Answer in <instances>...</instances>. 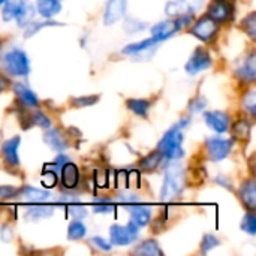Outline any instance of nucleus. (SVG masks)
<instances>
[{
  "label": "nucleus",
  "instance_id": "obj_42",
  "mask_svg": "<svg viewBox=\"0 0 256 256\" xmlns=\"http://www.w3.org/2000/svg\"><path fill=\"white\" fill-rule=\"evenodd\" d=\"M90 242H92V244H93L94 248H98V249H100V250H105V252L111 250V244H110L106 240L100 238V237H93Z\"/></svg>",
  "mask_w": 256,
  "mask_h": 256
},
{
  "label": "nucleus",
  "instance_id": "obj_46",
  "mask_svg": "<svg viewBox=\"0 0 256 256\" xmlns=\"http://www.w3.org/2000/svg\"><path fill=\"white\" fill-rule=\"evenodd\" d=\"M4 87H6V80H4V78H3V76L0 75V92H2V90H3Z\"/></svg>",
  "mask_w": 256,
  "mask_h": 256
},
{
  "label": "nucleus",
  "instance_id": "obj_31",
  "mask_svg": "<svg viewBox=\"0 0 256 256\" xmlns=\"http://www.w3.org/2000/svg\"><path fill=\"white\" fill-rule=\"evenodd\" d=\"M30 122L39 128H44V129H50V126H51V120L42 111H33L30 114Z\"/></svg>",
  "mask_w": 256,
  "mask_h": 256
},
{
  "label": "nucleus",
  "instance_id": "obj_24",
  "mask_svg": "<svg viewBox=\"0 0 256 256\" xmlns=\"http://www.w3.org/2000/svg\"><path fill=\"white\" fill-rule=\"evenodd\" d=\"M162 159H164V154L158 150V152H153V153H150L148 156H146V158L140 162V166H141V170H144V171H154V170L160 165Z\"/></svg>",
  "mask_w": 256,
  "mask_h": 256
},
{
  "label": "nucleus",
  "instance_id": "obj_11",
  "mask_svg": "<svg viewBox=\"0 0 256 256\" xmlns=\"http://www.w3.org/2000/svg\"><path fill=\"white\" fill-rule=\"evenodd\" d=\"M129 213H130V222L134 225H136L138 228H142L146 225H148L150 219H152V212L150 208L144 207V206H140L138 202L136 204H126Z\"/></svg>",
  "mask_w": 256,
  "mask_h": 256
},
{
  "label": "nucleus",
  "instance_id": "obj_45",
  "mask_svg": "<svg viewBox=\"0 0 256 256\" xmlns=\"http://www.w3.org/2000/svg\"><path fill=\"white\" fill-rule=\"evenodd\" d=\"M120 201L124 202V204H136V202H140L138 196L130 195V194H122L120 195Z\"/></svg>",
  "mask_w": 256,
  "mask_h": 256
},
{
  "label": "nucleus",
  "instance_id": "obj_25",
  "mask_svg": "<svg viewBox=\"0 0 256 256\" xmlns=\"http://www.w3.org/2000/svg\"><path fill=\"white\" fill-rule=\"evenodd\" d=\"M3 3H4V6H3V20L9 21V20L16 16V14L20 12L24 0H4Z\"/></svg>",
  "mask_w": 256,
  "mask_h": 256
},
{
  "label": "nucleus",
  "instance_id": "obj_20",
  "mask_svg": "<svg viewBox=\"0 0 256 256\" xmlns=\"http://www.w3.org/2000/svg\"><path fill=\"white\" fill-rule=\"evenodd\" d=\"M36 9L44 18H51L60 10L58 0H36Z\"/></svg>",
  "mask_w": 256,
  "mask_h": 256
},
{
  "label": "nucleus",
  "instance_id": "obj_2",
  "mask_svg": "<svg viewBox=\"0 0 256 256\" xmlns=\"http://www.w3.org/2000/svg\"><path fill=\"white\" fill-rule=\"evenodd\" d=\"M184 189V172L178 162H172L165 172L164 186L160 189V200L168 202L182 195Z\"/></svg>",
  "mask_w": 256,
  "mask_h": 256
},
{
  "label": "nucleus",
  "instance_id": "obj_36",
  "mask_svg": "<svg viewBox=\"0 0 256 256\" xmlns=\"http://www.w3.org/2000/svg\"><path fill=\"white\" fill-rule=\"evenodd\" d=\"M48 26H60L58 22H50V21H46V22H33L32 26H28L27 27V30H26V33H24V36L26 38H28V36H33L36 32H39L42 27H48Z\"/></svg>",
  "mask_w": 256,
  "mask_h": 256
},
{
  "label": "nucleus",
  "instance_id": "obj_38",
  "mask_svg": "<svg viewBox=\"0 0 256 256\" xmlns=\"http://www.w3.org/2000/svg\"><path fill=\"white\" fill-rule=\"evenodd\" d=\"M93 210L96 213H111V212H114V206H112V202H110L106 200H102L100 202L93 206Z\"/></svg>",
  "mask_w": 256,
  "mask_h": 256
},
{
  "label": "nucleus",
  "instance_id": "obj_32",
  "mask_svg": "<svg viewBox=\"0 0 256 256\" xmlns=\"http://www.w3.org/2000/svg\"><path fill=\"white\" fill-rule=\"evenodd\" d=\"M243 108L246 111H249L252 116H256V92L254 88H250L244 98H243Z\"/></svg>",
  "mask_w": 256,
  "mask_h": 256
},
{
  "label": "nucleus",
  "instance_id": "obj_13",
  "mask_svg": "<svg viewBox=\"0 0 256 256\" xmlns=\"http://www.w3.org/2000/svg\"><path fill=\"white\" fill-rule=\"evenodd\" d=\"M20 136H14L2 144V153L4 156V160L12 165L18 166L20 165V158H18V147H20Z\"/></svg>",
  "mask_w": 256,
  "mask_h": 256
},
{
  "label": "nucleus",
  "instance_id": "obj_47",
  "mask_svg": "<svg viewBox=\"0 0 256 256\" xmlns=\"http://www.w3.org/2000/svg\"><path fill=\"white\" fill-rule=\"evenodd\" d=\"M3 2H4V0H0V6H2V4H3Z\"/></svg>",
  "mask_w": 256,
  "mask_h": 256
},
{
  "label": "nucleus",
  "instance_id": "obj_37",
  "mask_svg": "<svg viewBox=\"0 0 256 256\" xmlns=\"http://www.w3.org/2000/svg\"><path fill=\"white\" fill-rule=\"evenodd\" d=\"M68 212H69V216H72L75 220H80V219L86 218V214H87L86 208H84V207H81V206H76V202L70 204V206H69V208H68Z\"/></svg>",
  "mask_w": 256,
  "mask_h": 256
},
{
  "label": "nucleus",
  "instance_id": "obj_21",
  "mask_svg": "<svg viewBox=\"0 0 256 256\" xmlns=\"http://www.w3.org/2000/svg\"><path fill=\"white\" fill-rule=\"evenodd\" d=\"M159 42L160 40L156 36H152L150 39H144V40H141L138 44H130V45L124 46L123 48V54H140V52H144L148 48H153Z\"/></svg>",
  "mask_w": 256,
  "mask_h": 256
},
{
  "label": "nucleus",
  "instance_id": "obj_17",
  "mask_svg": "<svg viewBox=\"0 0 256 256\" xmlns=\"http://www.w3.org/2000/svg\"><path fill=\"white\" fill-rule=\"evenodd\" d=\"M237 75L240 80L243 81H255L256 78V56L255 52L252 51L246 58H244V63L238 68L237 70Z\"/></svg>",
  "mask_w": 256,
  "mask_h": 256
},
{
  "label": "nucleus",
  "instance_id": "obj_29",
  "mask_svg": "<svg viewBox=\"0 0 256 256\" xmlns=\"http://www.w3.org/2000/svg\"><path fill=\"white\" fill-rule=\"evenodd\" d=\"M86 232H87V230H86L84 224L80 222V220L72 222L69 225V228H68V237H69V240H80V238H82L86 236Z\"/></svg>",
  "mask_w": 256,
  "mask_h": 256
},
{
  "label": "nucleus",
  "instance_id": "obj_18",
  "mask_svg": "<svg viewBox=\"0 0 256 256\" xmlns=\"http://www.w3.org/2000/svg\"><path fill=\"white\" fill-rule=\"evenodd\" d=\"M14 92H15L18 100H20L24 106H27V108L38 106V104H39L38 96H36L28 87H26L24 84H20V82H18V84H14Z\"/></svg>",
  "mask_w": 256,
  "mask_h": 256
},
{
  "label": "nucleus",
  "instance_id": "obj_30",
  "mask_svg": "<svg viewBox=\"0 0 256 256\" xmlns=\"http://www.w3.org/2000/svg\"><path fill=\"white\" fill-rule=\"evenodd\" d=\"M242 27H243V30L250 36V39H252V40H255L256 39V14L255 12L249 14V15L242 21Z\"/></svg>",
  "mask_w": 256,
  "mask_h": 256
},
{
  "label": "nucleus",
  "instance_id": "obj_9",
  "mask_svg": "<svg viewBox=\"0 0 256 256\" xmlns=\"http://www.w3.org/2000/svg\"><path fill=\"white\" fill-rule=\"evenodd\" d=\"M210 66H212V57L208 51L204 48H196L186 64V72L190 75H196L198 72L208 69Z\"/></svg>",
  "mask_w": 256,
  "mask_h": 256
},
{
  "label": "nucleus",
  "instance_id": "obj_43",
  "mask_svg": "<svg viewBox=\"0 0 256 256\" xmlns=\"http://www.w3.org/2000/svg\"><path fill=\"white\" fill-rule=\"evenodd\" d=\"M206 106V99L204 98H198V99H194L189 105V111L190 112H195V111H200Z\"/></svg>",
  "mask_w": 256,
  "mask_h": 256
},
{
  "label": "nucleus",
  "instance_id": "obj_15",
  "mask_svg": "<svg viewBox=\"0 0 256 256\" xmlns=\"http://www.w3.org/2000/svg\"><path fill=\"white\" fill-rule=\"evenodd\" d=\"M16 195L24 200V201H28V202H33V204H40L44 201H46L50 198V192L48 190H42V189H36V188H22L21 190H16Z\"/></svg>",
  "mask_w": 256,
  "mask_h": 256
},
{
  "label": "nucleus",
  "instance_id": "obj_33",
  "mask_svg": "<svg viewBox=\"0 0 256 256\" xmlns=\"http://www.w3.org/2000/svg\"><path fill=\"white\" fill-rule=\"evenodd\" d=\"M242 230L250 236H255L256 234V218L252 213H248L244 218H243V222H242Z\"/></svg>",
  "mask_w": 256,
  "mask_h": 256
},
{
  "label": "nucleus",
  "instance_id": "obj_6",
  "mask_svg": "<svg viewBox=\"0 0 256 256\" xmlns=\"http://www.w3.org/2000/svg\"><path fill=\"white\" fill-rule=\"evenodd\" d=\"M204 0H172L166 4L165 12L170 16H182V15H189L196 12Z\"/></svg>",
  "mask_w": 256,
  "mask_h": 256
},
{
  "label": "nucleus",
  "instance_id": "obj_4",
  "mask_svg": "<svg viewBox=\"0 0 256 256\" xmlns=\"http://www.w3.org/2000/svg\"><path fill=\"white\" fill-rule=\"evenodd\" d=\"M110 236H111V244L128 246V244H132L134 242H136V238H138V226L134 225L132 222H129L126 226L114 225L110 230Z\"/></svg>",
  "mask_w": 256,
  "mask_h": 256
},
{
  "label": "nucleus",
  "instance_id": "obj_8",
  "mask_svg": "<svg viewBox=\"0 0 256 256\" xmlns=\"http://www.w3.org/2000/svg\"><path fill=\"white\" fill-rule=\"evenodd\" d=\"M207 15L213 18L216 22H225L232 18L234 6L230 0H213L208 4Z\"/></svg>",
  "mask_w": 256,
  "mask_h": 256
},
{
  "label": "nucleus",
  "instance_id": "obj_23",
  "mask_svg": "<svg viewBox=\"0 0 256 256\" xmlns=\"http://www.w3.org/2000/svg\"><path fill=\"white\" fill-rule=\"evenodd\" d=\"M135 255H144V256H160L162 250L158 246V243L154 240H147L144 243H141L138 248L134 249Z\"/></svg>",
  "mask_w": 256,
  "mask_h": 256
},
{
  "label": "nucleus",
  "instance_id": "obj_3",
  "mask_svg": "<svg viewBox=\"0 0 256 256\" xmlns=\"http://www.w3.org/2000/svg\"><path fill=\"white\" fill-rule=\"evenodd\" d=\"M2 69L10 76H26L30 70L28 58L21 50L8 51L2 58Z\"/></svg>",
  "mask_w": 256,
  "mask_h": 256
},
{
  "label": "nucleus",
  "instance_id": "obj_40",
  "mask_svg": "<svg viewBox=\"0 0 256 256\" xmlns=\"http://www.w3.org/2000/svg\"><path fill=\"white\" fill-rule=\"evenodd\" d=\"M146 28V24L141 22V21H136L134 18H128L126 21V30L129 33H134V32H140V30H144Z\"/></svg>",
  "mask_w": 256,
  "mask_h": 256
},
{
  "label": "nucleus",
  "instance_id": "obj_44",
  "mask_svg": "<svg viewBox=\"0 0 256 256\" xmlns=\"http://www.w3.org/2000/svg\"><path fill=\"white\" fill-rule=\"evenodd\" d=\"M94 180H96V184L98 186H106V183H108V174L105 172V171H98L96 174H94Z\"/></svg>",
  "mask_w": 256,
  "mask_h": 256
},
{
  "label": "nucleus",
  "instance_id": "obj_39",
  "mask_svg": "<svg viewBox=\"0 0 256 256\" xmlns=\"http://www.w3.org/2000/svg\"><path fill=\"white\" fill-rule=\"evenodd\" d=\"M57 183V176L56 172L52 171H44V176H42V184L45 188H54Z\"/></svg>",
  "mask_w": 256,
  "mask_h": 256
},
{
  "label": "nucleus",
  "instance_id": "obj_7",
  "mask_svg": "<svg viewBox=\"0 0 256 256\" xmlns=\"http://www.w3.org/2000/svg\"><path fill=\"white\" fill-rule=\"evenodd\" d=\"M206 146H207V150H208V154H210L212 160L219 162V160L225 159L230 154L231 147H232V140L213 136V138H208L206 141Z\"/></svg>",
  "mask_w": 256,
  "mask_h": 256
},
{
  "label": "nucleus",
  "instance_id": "obj_28",
  "mask_svg": "<svg viewBox=\"0 0 256 256\" xmlns=\"http://www.w3.org/2000/svg\"><path fill=\"white\" fill-rule=\"evenodd\" d=\"M33 6L30 4V3H22V6H21V9H20V12L16 14V22H18V26L20 27H24L26 24H28L30 21H32V16H33Z\"/></svg>",
  "mask_w": 256,
  "mask_h": 256
},
{
  "label": "nucleus",
  "instance_id": "obj_34",
  "mask_svg": "<svg viewBox=\"0 0 256 256\" xmlns=\"http://www.w3.org/2000/svg\"><path fill=\"white\" fill-rule=\"evenodd\" d=\"M219 244H220V242H219L214 236L207 234V236H204V238H202V243H201V252H202V254H207V252H210L212 249L218 248Z\"/></svg>",
  "mask_w": 256,
  "mask_h": 256
},
{
  "label": "nucleus",
  "instance_id": "obj_12",
  "mask_svg": "<svg viewBox=\"0 0 256 256\" xmlns=\"http://www.w3.org/2000/svg\"><path fill=\"white\" fill-rule=\"evenodd\" d=\"M126 2L128 0H108L105 8V24H114L120 18H123L126 12Z\"/></svg>",
  "mask_w": 256,
  "mask_h": 256
},
{
  "label": "nucleus",
  "instance_id": "obj_1",
  "mask_svg": "<svg viewBox=\"0 0 256 256\" xmlns=\"http://www.w3.org/2000/svg\"><path fill=\"white\" fill-rule=\"evenodd\" d=\"M188 118L182 120L178 124H176L174 128H171L164 138L160 140L158 148L159 152L164 154V158L170 159V160H178L184 156V152L182 148V142H183V134H182V128L186 126Z\"/></svg>",
  "mask_w": 256,
  "mask_h": 256
},
{
  "label": "nucleus",
  "instance_id": "obj_22",
  "mask_svg": "<svg viewBox=\"0 0 256 256\" xmlns=\"http://www.w3.org/2000/svg\"><path fill=\"white\" fill-rule=\"evenodd\" d=\"M54 214V208L51 206H33L27 210V219L30 220H40V219H46L51 218Z\"/></svg>",
  "mask_w": 256,
  "mask_h": 256
},
{
  "label": "nucleus",
  "instance_id": "obj_5",
  "mask_svg": "<svg viewBox=\"0 0 256 256\" xmlns=\"http://www.w3.org/2000/svg\"><path fill=\"white\" fill-rule=\"evenodd\" d=\"M190 33L202 42H210L218 33V22L208 15H206L192 26Z\"/></svg>",
  "mask_w": 256,
  "mask_h": 256
},
{
  "label": "nucleus",
  "instance_id": "obj_16",
  "mask_svg": "<svg viewBox=\"0 0 256 256\" xmlns=\"http://www.w3.org/2000/svg\"><path fill=\"white\" fill-rule=\"evenodd\" d=\"M44 141H45L52 150H56V152H64V150L69 147L66 138H64V136L62 135V132H60L58 129H56V128H52V129H50L48 132H45Z\"/></svg>",
  "mask_w": 256,
  "mask_h": 256
},
{
  "label": "nucleus",
  "instance_id": "obj_41",
  "mask_svg": "<svg viewBox=\"0 0 256 256\" xmlns=\"http://www.w3.org/2000/svg\"><path fill=\"white\" fill-rule=\"evenodd\" d=\"M16 196V189L12 186H0V201Z\"/></svg>",
  "mask_w": 256,
  "mask_h": 256
},
{
  "label": "nucleus",
  "instance_id": "obj_10",
  "mask_svg": "<svg viewBox=\"0 0 256 256\" xmlns=\"http://www.w3.org/2000/svg\"><path fill=\"white\" fill-rule=\"evenodd\" d=\"M204 118L207 124L219 134H224L230 129V117L222 111H207L204 112Z\"/></svg>",
  "mask_w": 256,
  "mask_h": 256
},
{
  "label": "nucleus",
  "instance_id": "obj_27",
  "mask_svg": "<svg viewBox=\"0 0 256 256\" xmlns=\"http://www.w3.org/2000/svg\"><path fill=\"white\" fill-rule=\"evenodd\" d=\"M250 129H252V124L248 122V120H238L234 126H232V134L237 140H248L250 136Z\"/></svg>",
  "mask_w": 256,
  "mask_h": 256
},
{
  "label": "nucleus",
  "instance_id": "obj_26",
  "mask_svg": "<svg viewBox=\"0 0 256 256\" xmlns=\"http://www.w3.org/2000/svg\"><path fill=\"white\" fill-rule=\"evenodd\" d=\"M128 108L134 114L146 117L147 112H148V108H150V102L147 99H129L128 100Z\"/></svg>",
  "mask_w": 256,
  "mask_h": 256
},
{
  "label": "nucleus",
  "instance_id": "obj_35",
  "mask_svg": "<svg viewBox=\"0 0 256 256\" xmlns=\"http://www.w3.org/2000/svg\"><path fill=\"white\" fill-rule=\"evenodd\" d=\"M98 99H99V96H82V98H74V99L70 100V104H72V106L80 108V106L93 105V104L98 102Z\"/></svg>",
  "mask_w": 256,
  "mask_h": 256
},
{
  "label": "nucleus",
  "instance_id": "obj_14",
  "mask_svg": "<svg viewBox=\"0 0 256 256\" xmlns=\"http://www.w3.org/2000/svg\"><path fill=\"white\" fill-rule=\"evenodd\" d=\"M62 183L66 189H75L78 186V180H80V172L75 164L72 162H66L62 170Z\"/></svg>",
  "mask_w": 256,
  "mask_h": 256
},
{
  "label": "nucleus",
  "instance_id": "obj_19",
  "mask_svg": "<svg viewBox=\"0 0 256 256\" xmlns=\"http://www.w3.org/2000/svg\"><path fill=\"white\" fill-rule=\"evenodd\" d=\"M240 198L244 202V206L252 212L256 207V189L255 180H248L240 188Z\"/></svg>",
  "mask_w": 256,
  "mask_h": 256
}]
</instances>
